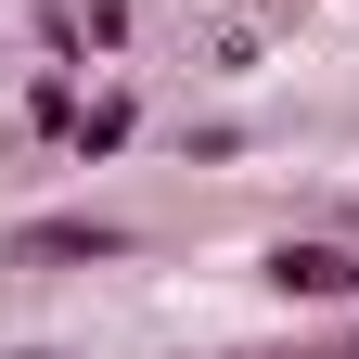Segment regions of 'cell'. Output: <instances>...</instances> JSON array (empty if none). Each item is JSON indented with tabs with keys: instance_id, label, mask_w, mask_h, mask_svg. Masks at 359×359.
<instances>
[{
	"instance_id": "1",
	"label": "cell",
	"mask_w": 359,
	"mask_h": 359,
	"mask_svg": "<svg viewBox=\"0 0 359 359\" xmlns=\"http://www.w3.org/2000/svg\"><path fill=\"white\" fill-rule=\"evenodd\" d=\"M77 257H128L116 218H26L13 231V269H77Z\"/></svg>"
},
{
	"instance_id": "2",
	"label": "cell",
	"mask_w": 359,
	"mask_h": 359,
	"mask_svg": "<svg viewBox=\"0 0 359 359\" xmlns=\"http://www.w3.org/2000/svg\"><path fill=\"white\" fill-rule=\"evenodd\" d=\"M269 283L283 295H346L359 269H346V244H269Z\"/></svg>"
}]
</instances>
